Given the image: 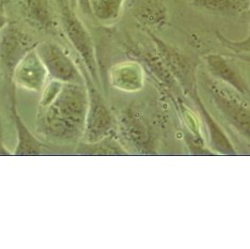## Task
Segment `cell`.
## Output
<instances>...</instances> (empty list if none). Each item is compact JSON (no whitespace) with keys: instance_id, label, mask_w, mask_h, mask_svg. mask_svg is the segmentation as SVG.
<instances>
[{"instance_id":"1","label":"cell","mask_w":250,"mask_h":249,"mask_svg":"<svg viewBox=\"0 0 250 249\" xmlns=\"http://www.w3.org/2000/svg\"><path fill=\"white\" fill-rule=\"evenodd\" d=\"M88 105L86 84L63 83L50 103L39 106L37 132L56 143L72 144L83 139Z\"/></svg>"},{"instance_id":"2","label":"cell","mask_w":250,"mask_h":249,"mask_svg":"<svg viewBox=\"0 0 250 249\" xmlns=\"http://www.w3.org/2000/svg\"><path fill=\"white\" fill-rule=\"evenodd\" d=\"M201 82L220 118L250 144V100L209 75Z\"/></svg>"},{"instance_id":"3","label":"cell","mask_w":250,"mask_h":249,"mask_svg":"<svg viewBox=\"0 0 250 249\" xmlns=\"http://www.w3.org/2000/svg\"><path fill=\"white\" fill-rule=\"evenodd\" d=\"M155 45L156 53L179 83L184 94L191 95L198 90V66L199 62L184 53L180 48L170 45L156 37L152 30L146 29Z\"/></svg>"},{"instance_id":"4","label":"cell","mask_w":250,"mask_h":249,"mask_svg":"<svg viewBox=\"0 0 250 249\" xmlns=\"http://www.w3.org/2000/svg\"><path fill=\"white\" fill-rule=\"evenodd\" d=\"M86 87L89 105L83 136L84 144H95L111 136H117V118L108 107L92 79L86 77Z\"/></svg>"},{"instance_id":"5","label":"cell","mask_w":250,"mask_h":249,"mask_svg":"<svg viewBox=\"0 0 250 249\" xmlns=\"http://www.w3.org/2000/svg\"><path fill=\"white\" fill-rule=\"evenodd\" d=\"M60 2V21L65 36L72 46L75 48L79 57L86 65L92 82L100 86L99 66L96 60L95 48L93 40L91 38L88 29L83 24L81 19L74 13V11L65 3L64 0H59Z\"/></svg>"},{"instance_id":"6","label":"cell","mask_w":250,"mask_h":249,"mask_svg":"<svg viewBox=\"0 0 250 249\" xmlns=\"http://www.w3.org/2000/svg\"><path fill=\"white\" fill-rule=\"evenodd\" d=\"M118 120L117 135L123 143L143 154H152L154 150V134L151 124L139 105L125 109Z\"/></svg>"},{"instance_id":"7","label":"cell","mask_w":250,"mask_h":249,"mask_svg":"<svg viewBox=\"0 0 250 249\" xmlns=\"http://www.w3.org/2000/svg\"><path fill=\"white\" fill-rule=\"evenodd\" d=\"M36 50L50 78L63 83L86 84V77L61 45L44 41L37 44Z\"/></svg>"},{"instance_id":"8","label":"cell","mask_w":250,"mask_h":249,"mask_svg":"<svg viewBox=\"0 0 250 249\" xmlns=\"http://www.w3.org/2000/svg\"><path fill=\"white\" fill-rule=\"evenodd\" d=\"M31 39L20 28L8 24L1 30L0 36V63L7 75L12 78L15 67L21 59L37 46Z\"/></svg>"},{"instance_id":"9","label":"cell","mask_w":250,"mask_h":249,"mask_svg":"<svg viewBox=\"0 0 250 249\" xmlns=\"http://www.w3.org/2000/svg\"><path fill=\"white\" fill-rule=\"evenodd\" d=\"M208 71V75L217 81L228 84L238 93L250 100V87L242 72L238 59L233 55L208 54L203 57Z\"/></svg>"},{"instance_id":"10","label":"cell","mask_w":250,"mask_h":249,"mask_svg":"<svg viewBox=\"0 0 250 249\" xmlns=\"http://www.w3.org/2000/svg\"><path fill=\"white\" fill-rule=\"evenodd\" d=\"M48 73L40 59L36 47L31 49L15 67L12 81L16 86L31 91L42 92L46 86Z\"/></svg>"},{"instance_id":"11","label":"cell","mask_w":250,"mask_h":249,"mask_svg":"<svg viewBox=\"0 0 250 249\" xmlns=\"http://www.w3.org/2000/svg\"><path fill=\"white\" fill-rule=\"evenodd\" d=\"M109 82L113 88L120 91L134 93L145 86V69L137 60L118 63L111 67Z\"/></svg>"},{"instance_id":"12","label":"cell","mask_w":250,"mask_h":249,"mask_svg":"<svg viewBox=\"0 0 250 249\" xmlns=\"http://www.w3.org/2000/svg\"><path fill=\"white\" fill-rule=\"evenodd\" d=\"M129 7L145 29H161L167 24L168 10L165 0H132Z\"/></svg>"},{"instance_id":"13","label":"cell","mask_w":250,"mask_h":249,"mask_svg":"<svg viewBox=\"0 0 250 249\" xmlns=\"http://www.w3.org/2000/svg\"><path fill=\"white\" fill-rule=\"evenodd\" d=\"M190 98L195 101L197 108L203 118V123L206 124L208 129L209 145H211V149L215 151V154L237 155L234 145L228 138V136L226 135L224 129L218 125L214 117L206 108L202 100L200 99V95L198 93V90L190 95Z\"/></svg>"},{"instance_id":"14","label":"cell","mask_w":250,"mask_h":249,"mask_svg":"<svg viewBox=\"0 0 250 249\" xmlns=\"http://www.w3.org/2000/svg\"><path fill=\"white\" fill-rule=\"evenodd\" d=\"M22 12L26 21L38 30L54 32L58 27L49 0H24Z\"/></svg>"},{"instance_id":"15","label":"cell","mask_w":250,"mask_h":249,"mask_svg":"<svg viewBox=\"0 0 250 249\" xmlns=\"http://www.w3.org/2000/svg\"><path fill=\"white\" fill-rule=\"evenodd\" d=\"M11 109L14 119L15 127L18 131V145L15 151L12 153L14 156H38L42 154L44 145L38 138L35 137L29 128L21 118L18 108H16V99L14 89L11 93Z\"/></svg>"},{"instance_id":"16","label":"cell","mask_w":250,"mask_h":249,"mask_svg":"<svg viewBox=\"0 0 250 249\" xmlns=\"http://www.w3.org/2000/svg\"><path fill=\"white\" fill-rule=\"evenodd\" d=\"M187 1L197 9L226 16L245 14L250 7V0H187Z\"/></svg>"},{"instance_id":"17","label":"cell","mask_w":250,"mask_h":249,"mask_svg":"<svg viewBox=\"0 0 250 249\" xmlns=\"http://www.w3.org/2000/svg\"><path fill=\"white\" fill-rule=\"evenodd\" d=\"M125 0H90L91 13L105 25L115 22L120 16Z\"/></svg>"},{"instance_id":"18","label":"cell","mask_w":250,"mask_h":249,"mask_svg":"<svg viewBox=\"0 0 250 249\" xmlns=\"http://www.w3.org/2000/svg\"><path fill=\"white\" fill-rule=\"evenodd\" d=\"M248 20V35L245 39L241 40V41H233L228 38H226L223 33L219 31L216 32V37L219 40V42L224 45L226 48L230 49L233 54H250V7L244 14Z\"/></svg>"},{"instance_id":"19","label":"cell","mask_w":250,"mask_h":249,"mask_svg":"<svg viewBox=\"0 0 250 249\" xmlns=\"http://www.w3.org/2000/svg\"><path fill=\"white\" fill-rule=\"evenodd\" d=\"M78 8L83 14L92 15L91 13V7H90V0H77Z\"/></svg>"},{"instance_id":"20","label":"cell","mask_w":250,"mask_h":249,"mask_svg":"<svg viewBox=\"0 0 250 249\" xmlns=\"http://www.w3.org/2000/svg\"><path fill=\"white\" fill-rule=\"evenodd\" d=\"M7 25H8V19L7 16H5L3 8L0 5V30H2Z\"/></svg>"},{"instance_id":"21","label":"cell","mask_w":250,"mask_h":249,"mask_svg":"<svg viewBox=\"0 0 250 249\" xmlns=\"http://www.w3.org/2000/svg\"><path fill=\"white\" fill-rule=\"evenodd\" d=\"M0 155H12V153H9V152L4 149L3 143H2V126H1V121H0Z\"/></svg>"},{"instance_id":"22","label":"cell","mask_w":250,"mask_h":249,"mask_svg":"<svg viewBox=\"0 0 250 249\" xmlns=\"http://www.w3.org/2000/svg\"><path fill=\"white\" fill-rule=\"evenodd\" d=\"M233 56H235L238 60L247 62V63L250 64V54H234Z\"/></svg>"}]
</instances>
